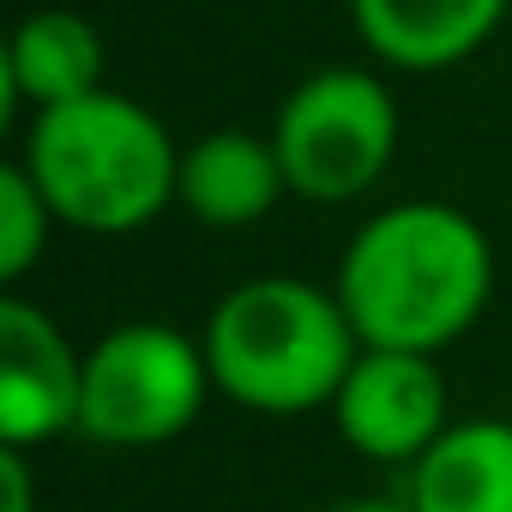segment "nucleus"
Returning <instances> with one entry per match:
<instances>
[{"instance_id": "obj_1", "label": "nucleus", "mask_w": 512, "mask_h": 512, "mask_svg": "<svg viewBox=\"0 0 512 512\" xmlns=\"http://www.w3.org/2000/svg\"><path fill=\"white\" fill-rule=\"evenodd\" d=\"M368 350H452L494 302V241L446 199L380 205L344 247L332 278Z\"/></svg>"}, {"instance_id": "obj_2", "label": "nucleus", "mask_w": 512, "mask_h": 512, "mask_svg": "<svg viewBox=\"0 0 512 512\" xmlns=\"http://www.w3.org/2000/svg\"><path fill=\"white\" fill-rule=\"evenodd\" d=\"M205 368L217 398L253 416H308L332 410L362 338L332 284H308L290 272L241 278L217 296L199 326Z\"/></svg>"}, {"instance_id": "obj_3", "label": "nucleus", "mask_w": 512, "mask_h": 512, "mask_svg": "<svg viewBox=\"0 0 512 512\" xmlns=\"http://www.w3.org/2000/svg\"><path fill=\"white\" fill-rule=\"evenodd\" d=\"M19 169L37 181L61 229L133 235L175 205L181 145L145 103L103 85L31 115Z\"/></svg>"}, {"instance_id": "obj_4", "label": "nucleus", "mask_w": 512, "mask_h": 512, "mask_svg": "<svg viewBox=\"0 0 512 512\" xmlns=\"http://www.w3.org/2000/svg\"><path fill=\"white\" fill-rule=\"evenodd\" d=\"M217 398L205 344L169 320H121L85 350L79 440L145 452L181 440Z\"/></svg>"}, {"instance_id": "obj_5", "label": "nucleus", "mask_w": 512, "mask_h": 512, "mask_svg": "<svg viewBox=\"0 0 512 512\" xmlns=\"http://www.w3.org/2000/svg\"><path fill=\"white\" fill-rule=\"evenodd\" d=\"M272 145L290 175V199H368L398 157V97L374 67H320L278 103Z\"/></svg>"}, {"instance_id": "obj_6", "label": "nucleus", "mask_w": 512, "mask_h": 512, "mask_svg": "<svg viewBox=\"0 0 512 512\" xmlns=\"http://www.w3.org/2000/svg\"><path fill=\"white\" fill-rule=\"evenodd\" d=\"M332 422L338 440L368 458V464H398L410 470L446 428H452V404H446V374L440 356L422 350H356L338 398H332Z\"/></svg>"}, {"instance_id": "obj_7", "label": "nucleus", "mask_w": 512, "mask_h": 512, "mask_svg": "<svg viewBox=\"0 0 512 512\" xmlns=\"http://www.w3.org/2000/svg\"><path fill=\"white\" fill-rule=\"evenodd\" d=\"M79 392L85 350H73L49 308L7 290L0 302V446L37 452L79 434Z\"/></svg>"}, {"instance_id": "obj_8", "label": "nucleus", "mask_w": 512, "mask_h": 512, "mask_svg": "<svg viewBox=\"0 0 512 512\" xmlns=\"http://www.w3.org/2000/svg\"><path fill=\"white\" fill-rule=\"evenodd\" d=\"M284 193H290V175L278 163L272 133L211 127L193 145H181L175 205L205 229H253L260 217L278 211Z\"/></svg>"}, {"instance_id": "obj_9", "label": "nucleus", "mask_w": 512, "mask_h": 512, "mask_svg": "<svg viewBox=\"0 0 512 512\" xmlns=\"http://www.w3.org/2000/svg\"><path fill=\"white\" fill-rule=\"evenodd\" d=\"M512 13V0H350L362 49L392 73L464 67Z\"/></svg>"}, {"instance_id": "obj_10", "label": "nucleus", "mask_w": 512, "mask_h": 512, "mask_svg": "<svg viewBox=\"0 0 512 512\" xmlns=\"http://www.w3.org/2000/svg\"><path fill=\"white\" fill-rule=\"evenodd\" d=\"M398 500L410 512H512V422L506 416L452 422L404 470Z\"/></svg>"}, {"instance_id": "obj_11", "label": "nucleus", "mask_w": 512, "mask_h": 512, "mask_svg": "<svg viewBox=\"0 0 512 512\" xmlns=\"http://www.w3.org/2000/svg\"><path fill=\"white\" fill-rule=\"evenodd\" d=\"M0 73H7L13 103H25L31 115L91 97L103 91V31L73 7H37L13 25Z\"/></svg>"}, {"instance_id": "obj_12", "label": "nucleus", "mask_w": 512, "mask_h": 512, "mask_svg": "<svg viewBox=\"0 0 512 512\" xmlns=\"http://www.w3.org/2000/svg\"><path fill=\"white\" fill-rule=\"evenodd\" d=\"M55 229L61 223H55L49 199L37 193V181L19 163H7V169H0V284L19 290L37 272V260L49 253Z\"/></svg>"}, {"instance_id": "obj_13", "label": "nucleus", "mask_w": 512, "mask_h": 512, "mask_svg": "<svg viewBox=\"0 0 512 512\" xmlns=\"http://www.w3.org/2000/svg\"><path fill=\"white\" fill-rule=\"evenodd\" d=\"M37 506V476H31V452L0 446V512H31Z\"/></svg>"}, {"instance_id": "obj_14", "label": "nucleus", "mask_w": 512, "mask_h": 512, "mask_svg": "<svg viewBox=\"0 0 512 512\" xmlns=\"http://www.w3.org/2000/svg\"><path fill=\"white\" fill-rule=\"evenodd\" d=\"M326 512H410L404 500H338V506H326Z\"/></svg>"}]
</instances>
